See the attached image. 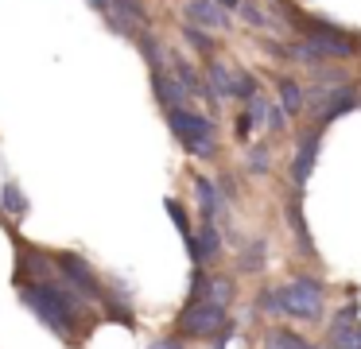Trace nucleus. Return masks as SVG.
Here are the masks:
<instances>
[{
	"label": "nucleus",
	"mask_w": 361,
	"mask_h": 349,
	"mask_svg": "<svg viewBox=\"0 0 361 349\" xmlns=\"http://www.w3.org/2000/svg\"><path fill=\"white\" fill-rule=\"evenodd\" d=\"M16 287H20V302H24L55 338H63L66 345H78L82 333L94 326L90 322L86 299H78L59 276H51V279H16Z\"/></svg>",
	"instance_id": "1"
},
{
	"label": "nucleus",
	"mask_w": 361,
	"mask_h": 349,
	"mask_svg": "<svg viewBox=\"0 0 361 349\" xmlns=\"http://www.w3.org/2000/svg\"><path fill=\"white\" fill-rule=\"evenodd\" d=\"M167 124H171L179 144L195 159H214V152H218V124H214V116L198 113L190 105H179V109H167Z\"/></svg>",
	"instance_id": "2"
},
{
	"label": "nucleus",
	"mask_w": 361,
	"mask_h": 349,
	"mask_svg": "<svg viewBox=\"0 0 361 349\" xmlns=\"http://www.w3.org/2000/svg\"><path fill=\"white\" fill-rule=\"evenodd\" d=\"M276 291V314L299 318V322H319L322 318V302H326V287L314 276H295L288 283L272 287Z\"/></svg>",
	"instance_id": "3"
},
{
	"label": "nucleus",
	"mask_w": 361,
	"mask_h": 349,
	"mask_svg": "<svg viewBox=\"0 0 361 349\" xmlns=\"http://www.w3.org/2000/svg\"><path fill=\"white\" fill-rule=\"evenodd\" d=\"M175 326H179V338H218L226 341L229 333H233V318H229L226 307H210V302H183L179 318H175Z\"/></svg>",
	"instance_id": "4"
},
{
	"label": "nucleus",
	"mask_w": 361,
	"mask_h": 349,
	"mask_svg": "<svg viewBox=\"0 0 361 349\" xmlns=\"http://www.w3.org/2000/svg\"><path fill=\"white\" fill-rule=\"evenodd\" d=\"M55 276L86 302H105L109 299V291L102 287V276L94 271V264L82 260L78 252H55Z\"/></svg>",
	"instance_id": "5"
},
{
	"label": "nucleus",
	"mask_w": 361,
	"mask_h": 349,
	"mask_svg": "<svg viewBox=\"0 0 361 349\" xmlns=\"http://www.w3.org/2000/svg\"><path fill=\"white\" fill-rule=\"evenodd\" d=\"M206 82H210V93L221 101H249L257 93V78L245 74V70H229L226 62H210Z\"/></svg>",
	"instance_id": "6"
},
{
	"label": "nucleus",
	"mask_w": 361,
	"mask_h": 349,
	"mask_svg": "<svg viewBox=\"0 0 361 349\" xmlns=\"http://www.w3.org/2000/svg\"><path fill=\"white\" fill-rule=\"evenodd\" d=\"M319 140H322V128H307L295 144V159H291V183L295 190H303L307 178L314 171V159H319Z\"/></svg>",
	"instance_id": "7"
},
{
	"label": "nucleus",
	"mask_w": 361,
	"mask_h": 349,
	"mask_svg": "<svg viewBox=\"0 0 361 349\" xmlns=\"http://www.w3.org/2000/svg\"><path fill=\"white\" fill-rule=\"evenodd\" d=\"M152 66V90H156V97H159V105L164 109H179V105H187V90H183L179 82H175V74L164 66V62H148Z\"/></svg>",
	"instance_id": "8"
},
{
	"label": "nucleus",
	"mask_w": 361,
	"mask_h": 349,
	"mask_svg": "<svg viewBox=\"0 0 361 349\" xmlns=\"http://www.w3.org/2000/svg\"><path fill=\"white\" fill-rule=\"evenodd\" d=\"M357 105H361V93L350 90V85H342V90H334L330 97H322V105H319V124H314V128H326L330 121H338L342 113H350V109H357Z\"/></svg>",
	"instance_id": "9"
},
{
	"label": "nucleus",
	"mask_w": 361,
	"mask_h": 349,
	"mask_svg": "<svg viewBox=\"0 0 361 349\" xmlns=\"http://www.w3.org/2000/svg\"><path fill=\"white\" fill-rule=\"evenodd\" d=\"M183 12H187V20H190V27H221L226 23V12H221L214 0H187L183 4Z\"/></svg>",
	"instance_id": "10"
},
{
	"label": "nucleus",
	"mask_w": 361,
	"mask_h": 349,
	"mask_svg": "<svg viewBox=\"0 0 361 349\" xmlns=\"http://www.w3.org/2000/svg\"><path fill=\"white\" fill-rule=\"evenodd\" d=\"M237 299V283L229 276H206V291H202V302H210V307H226Z\"/></svg>",
	"instance_id": "11"
},
{
	"label": "nucleus",
	"mask_w": 361,
	"mask_h": 349,
	"mask_svg": "<svg viewBox=\"0 0 361 349\" xmlns=\"http://www.w3.org/2000/svg\"><path fill=\"white\" fill-rule=\"evenodd\" d=\"M195 190H198V214H202V221H214V217L221 214V194H218V186H214L206 175H198V178H195Z\"/></svg>",
	"instance_id": "12"
},
{
	"label": "nucleus",
	"mask_w": 361,
	"mask_h": 349,
	"mask_svg": "<svg viewBox=\"0 0 361 349\" xmlns=\"http://www.w3.org/2000/svg\"><path fill=\"white\" fill-rule=\"evenodd\" d=\"M283 214H288V221H291V233H295L299 248H307V252H311V233H307V217H303V202H299V190L288 198Z\"/></svg>",
	"instance_id": "13"
},
{
	"label": "nucleus",
	"mask_w": 361,
	"mask_h": 349,
	"mask_svg": "<svg viewBox=\"0 0 361 349\" xmlns=\"http://www.w3.org/2000/svg\"><path fill=\"white\" fill-rule=\"evenodd\" d=\"M264 349H314L307 338H299L295 330H288V326H272L264 338Z\"/></svg>",
	"instance_id": "14"
},
{
	"label": "nucleus",
	"mask_w": 361,
	"mask_h": 349,
	"mask_svg": "<svg viewBox=\"0 0 361 349\" xmlns=\"http://www.w3.org/2000/svg\"><path fill=\"white\" fill-rule=\"evenodd\" d=\"M276 93H280V113H288V116H295L299 109H303V90H299V82H291V78H280L276 82Z\"/></svg>",
	"instance_id": "15"
},
{
	"label": "nucleus",
	"mask_w": 361,
	"mask_h": 349,
	"mask_svg": "<svg viewBox=\"0 0 361 349\" xmlns=\"http://www.w3.org/2000/svg\"><path fill=\"white\" fill-rule=\"evenodd\" d=\"M241 116L249 121V132H260V128L268 124V101L260 97V93H252V97L245 101V113H241Z\"/></svg>",
	"instance_id": "16"
},
{
	"label": "nucleus",
	"mask_w": 361,
	"mask_h": 349,
	"mask_svg": "<svg viewBox=\"0 0 361 349\" xmlns=\"http://www.w3.org/2000/svg\"><path fill=\"white\" fill-rule=\"evenodd\" d=\"M164 209L171 214V221H175V229H179V237L187 240V248H190V237H195V229H190V217H187V209H183L175 198H164Z\"/></svg>",
	"instance_id": "17"
},
{
	"label": "nucleus",
	"mask_w": 361,
	"mask_h": 349,
	"mask_svg": "<svg viewBox=\"0 0 361 349\" xmlns=\"http://www.w3.org/2000/svg\"><path fill=\"white\" fill-rule=\"evenodd\" d=\"M4 209H8L12 217L27 214V198H24V190H20L16 183H4Z\"/></svg>",
	"instance_id": "18"
},
{
	"label": "nucleus",
	"mask_w": 361,
	"mask_h": 349,
	"mask_svg": "<svg viewBox=\"0 0 361 349\" xmlns=\"http://www.w3.org/2000/svg\"><path fill=\"white\" fill-rule=\"evenodd\" d=\"M183 39H187L190 51H198V54H214V39L206 35L202 27H190V23H187V27H183Z\"/></svg>",
	"instance_id": "19"
},
{
	"label": "nucleus",
	"mask_w": 361,
	"mask_h": 349,
	"mask_svg": "<svg viewBox=\"0 0 361 349\" xmlns=\"http://www.w3.org/2000/svg\"><path fill=\"white\" fill-rule=\"evenodd\" d=\"M237 12H241L245 23H252V27H268V23H272V16H268L257 0H241V4H237Z\"/></svg>",
	"instance_id": "20"
},
{
	"label": "nucleus",
	"mask_w": 361,
	"mask_h": 349,
	"mask_svg": "<svg viewBox=\"0 0 361 349\" xmlns=\"http://www.w3.org/2000/svg\"><path fill=\"white\" fill-rule=\"evenodd\" d=\"M260 268H264V237L252 240V245L241 252V271H260Z\"/></svg>",
	"instance_id": "21"
},
{
	"label": "nucleus",
	"mask_w": 361,
	"mask_h": 349,
	"mask_svg": "<svg viewBox=\"0 0 361 349\" xmlns=\"http://www.w3.org/2000/svg\"><path fill=\"white\" fill-rule=\"evenodd\" d=\"M268 163H272V152L260 144V147H252V152H249L245 167H249V175H268Z\"/></svg>",
	"instance_id": "22"
},
{
	"label": "nucleus",
	"mask_w": 361,
	"mask_h": 349,
	"mask_svg": "<svg viewBox=\"0 0 361 349\" xmlns=\"http://www.w3.org/2000/svg\"><path fill=\"white\" fill-rule=\"evenodd\" d=\"M260 310H268V314H276V291L268 287V291H260V302H257Z\"/></svg>",
	"instance_id": "23"
},
{
	"label": "nucleus",
	"mask_w": 361,
	"mask_h": 349,
	"mask_svg": "<svg viewBox=\"0 0 361 349\" xmlns=\"http://www.w3.org/2000/svg\"><path fill=\"white\" fill-rule=\"evenodd\" d=\"M152 349H187V341H183L179 333H175V338H159V341H156V345H152Z\"/></svg>",
	"instance_id": "24"
},
{
	"label": "nucleus",
	"mask_w": 361,
	"mask_h": 349,
	"mask_svg": "<svg viewBox=\"0 0 361 349\" xmlns=\"http://www.w3.org/2000/svg\"><path fill=\"white\" fill-rule=\"evenodd\" d=\"M90 4H94V12H102L105 20L113 23V0H90Z\"/></svg>",
	"instance_id": "25"
},
{
	"label": "nucleus",
	"mask_w": 361,
	"mask_h": 349,
	"mask_svg": "<svg viewBox=\"0 0 361 349\" xmlns=\"http://www.w3.org/2000/svg\"><path fill=\"white\" fill-rule=\"evenodd\" d=\"M214 4H218L221 12H237V4H241V0H214Z\"/></svg>",
	"instance_id": "26"
},
{
	"label": "nucleus",
	"mask_w": 361,
	"mask_h": 349,
	"mask_svg": "<svg viewBox=\"0 0 361 349\" xmlns=\"http://www.w3.org/2000/svg\"><path fill=\"white\" fill-rule=\"evenodd\" d=\"M357 349H361V326H357Z\"/></svg>",
	"instance_id": "27"
},
{
	"label": "nucleus",
	"mask_w": 361,
	"mask_h": 349,
	"mask_svg": "<svg viewBox=\"0 0 361 349\" xmlns=\"http://www.w3.org/2000/svg\"><path fill=\"white\" fill-rule=\"evenodd\" d=\"M214 349H226V345H221V341H218V345H214Z\"/></svg>",
	"instance_id": "28"
},
{
	"label": "nucleus",
	"mask_w": 361,
	"mask_h": 349,
	"mask_svg": "<svg viewBox=\"0 0 361 349\" xmlns=\"http://www.w3.org/2000/svg\"><path fill=\"white\" fill-rule=\"evenodd\" d=\"M345 349H357V345H345Z\"/></svg>",
	"instance_id": "29"
}]
</instances>
